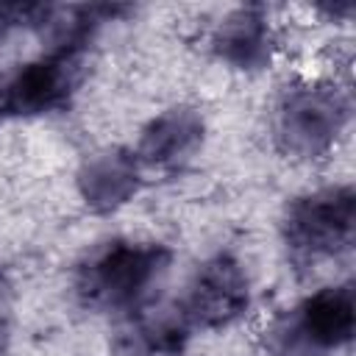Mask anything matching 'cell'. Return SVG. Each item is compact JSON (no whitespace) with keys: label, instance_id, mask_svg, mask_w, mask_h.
<instances>
[{"label":"cell","instance_id":"6da1fadb","mask_svg":"<svg viewBox=\"0 0 356 356\" xmlns=\"http://www.w3.org/2000/svg\"><path fill=\"white\" fill-rule=\"evenodd\" d=\"M125 11L128 6L58 8L50 50L0 78V120L64 111L83 78V53L97 28Z\"/></svg>","mask_w":356,"mask_h":356},{"label":"cell","instance_id":"ba28073f","mask_svg":"<svg viewBox=\"0 0 356 356\" xmlns=\"http://www.w3.org/2000/svg\"><path fill=\"white\" fill-rule=\"evenodd\" d=\"M214 56L234 70L259 72L273 58V31L261 6L234 8L211 36Z\"/></svg>","mask_w":356,"mask_h":356},{"label":"cell","instance_id":"7a4b0ae2","mask_svg":"<svg viewBox=\"0 0 356 356\" xmlns=\"http://www.w3.org/2000/svg\"><path fill=\"white\" fill-rule=\"evenodd\" d=\"M172 250L161 242L114 239L89 253L75 273L81 300L103 312H134L167 275Z\"/></svg>","mask_w":356,"mask_h":356},{"label":"cell","instance_id":"3957f363","mask_svg":"<svg viewBox=\"0 0 356 356\" xmlns=\"http://www.w3.org/2000/svg\"><path fill=\"white\" fill-rule=\"evenodd\" d=\"M350 103L334 83H300L284 92L275 111V142L298 159H317L334 147Z\"/></svg>","mask_w":356,"mask_h":356},{"label":"cell","instance_id":"277c9868","mask_svg":"<svg viewBox=\"0 0 356 356\" xmlns=\"http://www.w3.org/2000/svg\"><path fill=\"white\" fill-rule=\"evenodd\" d=\"M356 300L353 286H325L275 323L270 348L278 356H323L353 339Z\"/></svg>","mask_w":356,"mask_h":356},{"label":"cell","instance_id":"52a82bcc","mask_svg":"<svg viewBox=\"0 0 356 356\" xmlns=\"http://www.w3.org/2000/svg\"><path fill=\"white\" fill-rule=\"evenodd\" d=\"M203 117L189 106H175L147 122L142 131L136 159L153 170H178L184 167L203 145Z\"/></svg>","mask_w":356,"mask_h":356},{"label":"cell","instance_id":"30bf717a","mask_svg":"<svg viewBox=\"0 0 356 356\" xmlns=\"http://www.w3.org/2000/svg\"><path fill=\"white\" fill-rule=\"evenodd\" d=\"M8 298V278H6V273L0 270V303Z\"/></svg>","mask_w":356,"mask_h":356},{"label":"cell","instance_id":"8992f818","mask_svg":"<svg viewBox=\"0 0 356 356\" xmlns=\"http://www.w3.org/2000/svg\"><path fill=\"white\" fill-rule=\"evenodd\" d=\"M248 306L250 286L242 264L231 253H217L197 270L186 298L181 300L178 317L186 323V328L214 331L236 323Z\"/></svg>","mask_w":356,"mask_h":356},{"label":"cell","instance_id":"5b68a950","mask_svg":"<svg viewBox=\"0 0 356 356\" xmlns=\"http://www.w3.org/2000/svg\"><path fill=\"white\" fill-rule=\"evenodd\" d=\"M356 231V195L328 186L292 200L284 217V242L295 259H328L350 248Z\"/></svg>","mask_w":356,"mask_h":356},{"label":"cell","instance_id":"9c48e42d","mask_svg":"<svg viewBox=\"0 0 356 356\" xmlns=\"http://www.w3.org/2000/svg\"><path fill=\"white\" fill-rule=\"evenodd\" d=\"M139 184L142 164L136 153L122 147L92 156L78 172V192L83 203L97 214H108L125 206L139 192Z\"/></svg>","mask_w":356,"mask_h":356},{"label":"cell","instance_id":"8fae6325","mask_svg":"<svg viewBox=\"0 0 356 356\" xmlns=\"http://www.w3.org/2000/svg\"><path fill=\"white\" fill-rule=\"evenodd\" d=\"M6 353V345H3V334H0V356Z\"/></svg>","mask_w":356,"mask_h":356}]
</instances>
